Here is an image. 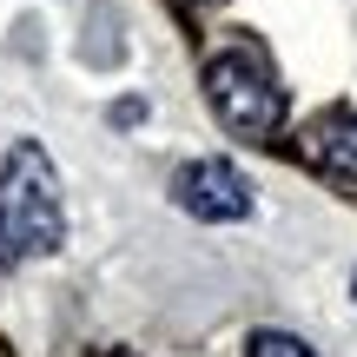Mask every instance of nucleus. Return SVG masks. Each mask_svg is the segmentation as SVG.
Listing matches in <instances>:
<instances>
[{"label": "nucleus", "instance_id": "1", "mask_svg": "<svg viewBox=\"0 0 357 357\" xmlns=\"http://www.w3.org/2000/svg\"><path fill=\"white\" fill-rule=\"evenodd\" d=\"M66 212H60V172L33 139H20L0 159V265L60 252Z\"/></svg>", "mask_w": 357, "mask_h": 357}, {"label": "nucleus", "instance_id": "2", "mask_svg": "<svg viewBox=\"0 0 357 357\" xmlns=\"http://www.w3.org/2000/svg\"><path fill=\"white\" fill-rule=\"evenodd\" d=\"M205 100H212L218 126L238 139H271L284 119V86L271 79L258 47H225L205 60Z\"/></svg>", "mask_w": 357, "mask_h": 357}, {"label": "nucleus", "instance_id": "3", "mask_svg": "<svg viewBox=\"0 0 357 357\" xmlns=\"http://www.w3.org/2000/svg\"><path fill=\"white\" fill-rule=\"evenodd\" d=\"M172 199L185 205L205 225H231V218L252 212V178H245L231 159H192L185 172L172 178Z\"/></svg>", "mask_w": 357, "mask_h": 357}, {"label": "nucleus", "instance_id": "4", "mask_svg": "<svg viewBox=\"0 0 357 357\" xmlns=\"http://www.w3.org/2000/svg\"><path fill=\"white\" fill-rule=\"evenodd\" d=\"M298 153H305L324 178L357 185V113H318L305 126V139H298Z\"/></svg>", "mask_w": 357, "mask_h": 357}, {"label": "nucleus", "instance_id": "5", "mask_svg": "<svg viewBox=\"0 0 357 357\" xmlns=\"http://www.w3.org/2000/svg\"><path fill=\"white\" fill-rule=\"evenodd\" d=\"M245 357H318V351H311L305 337H291V331H252Z\"/></svg>", "mask_w": 357, "mask_h": 357}, {"label": "nucleus", "instance_id": "6", "mask_svg": "<svg viewBox=\"0 0 357 357\" xmlns=\"http://www.w3.org/2000/svg\"><path fill=\"white\" fill-rule=\"evenodd\" d=\"M178 7H205V0H178Z\"/></svg>", "mask_w": 357, "mask_h": 357}]
</instances>
